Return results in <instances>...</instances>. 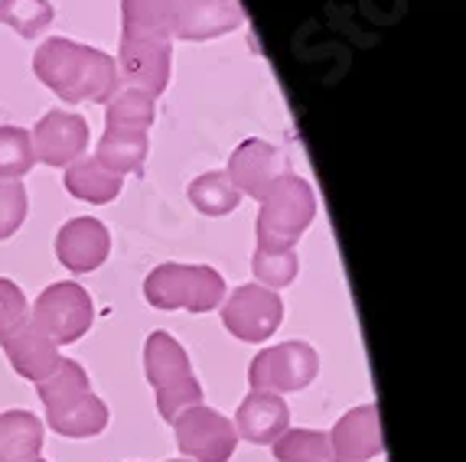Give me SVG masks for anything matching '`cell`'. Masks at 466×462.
<instances>
[{
    "mask_svg": "<svg viewBox=\"0 0 466 462\" xmlns=\"http://www.w3.org/2000/svg\"><path fill=\"white\" fill-rule=\"evenodd\" d=\"M329 447H333V459L346 462H369L385 453L379 404H359L346 417H339L329 433Z\"/></svg>",
    "mask_w": 466,
    "mask_h": 462,
    "instance_id": "13",
    "label": "cell"
},
{
    "mask_svg": "<svg viewBox=\"0 0 466 462\" xmlns=\"http://www.w3.org/2000/svg\"><path fill=\"white\" fill-rule=\"evenodd\" d=\"M144 296L154 309L212 313L226 300V277L209 264H160L144 280Z\"/></svg>",
    "mask_w": 466,
    "mask_h": 462,
    "instance_id": "4",
    "label": "cell"
},
{
    "mask_svg": "<svg viewBox=\"0 0 466 462\" xmlns=\"http://www.w3.org/2000/svg\"><path fill=\"white\" fill-rule=\"evenodd\" d=\"M329 462H346V459H329Z\"/></svg>",
    "mask_w": 466,
    "mask_h": 462,
    "instance_id": "33",
    "label": "cell"
},
{
    "mask_svg": "<svg viewBox=\"0 0 466 462\" xmlns=\"http://www.w3.org/2000/svg\"><path fill=\"white\" fill-rule=\"evenodd\" d=\"M144 375L157 394V414L173 424L183 410L202 404V385L193 375L187 348L173 339L170 332L157 329L144 346Z\"/></svg>",
    "mask_w": 466,
    "mask_h": 462,
    "instance_id": "3",
    "label": "cell"
},
{
    "mask_svg": "<svg viewBox=\"0 0 466 462\" xmlns=\"http://www.w3.org/2000/svg\"><path fill=\"white\" fill-rule=\"evenodd\" d=\"M258 202V247L265 251H294L317 218V193L294 170L284 173Z\"/></svg>",
    "mask_w": 466,
    "mask_h": 462,
    "instance_id": "2",
    "label": "cell"
},
{
    "mask_svg": "<svg viewBox=\"0 0 466 462\" xmlns=\"http://www.w3.org/2000/svg\"><path fill=\"white\" fill-rule=\"evenodd\" d=\"M179 10L183 0H121V33L173 43Z\"/></svg>",
    "mask_w": 466,
    "mask_h": 462,
    "instance_id": "17",
    "label": "cell"
},
{
    "mask_svg": "<svg viewBox=\"0 0 466 462\" xmlns=\"http://www.w3.org/2000/svg\"><path fill=\"white\" fill-rule=\"evenodd\" d=\"M92 316L95 309L88 290L66 280V284H53L39 293L36 303H33L30 323L39 332H46L56 346H72L88 332Z\"/></svg>",
    "mask_w": 466,
    "mask_h": 462,
    "instance_id": "5",
    "label": "cell"
},
{
    "mask_svg": "<svg viewBox=\"0 0 466 462\" xmlns=\"http://www.w3.org/2000/svg\"><path fill=\"white\" fill-rule=\"evenodd\" d=\"M170 462H189V459H170Z\"/></svg>",
    "mask_w": 466,
    "mask_h": 462,
    "instance_id": "32",
    "label": "cell"
},
{
    "mask_svg": "<svg viewBox=\"0 0 466 462\" xmlns=\"http://www.w3.org/2000/svg\"><path fill=\"white\" fill-rule=\"evenodd\" d=\"M147 150H150L147 131H105L98 140L95 160L101 166H108L111 173H117V176H127V173L144 170Z\"/></svg>",
    "mask_w": 466,
    "mask_h": 462,
    "instance_id": "20",
    "label": "cell"
},
{
    "mask_svg": "<svg viewBox=\"0 0 466 462\" xmlns=\"http://www.w3.org/2000/svg\"><path fill=\"white\" fill-rule=\"evenodd\" d=\"M241 24H245V14H241L238 0H183L173 39L206 43V39H218L238 30Z\"/></svg>",
    "mask_w": 466,
    "mask_h": 462,
    "instance_id": "16",
    "label": "cell"
},
{
    "mask_svg": "<svg viewBox=\"0 0 466 462\" xmlns=\"http://www.w3.org/2000/svg\"><path fill=\"white\" fill-rule=\"evenodd\" d=\"M187 196H189V202H193L196 212H202V216H209V218L228 216V212H235L241 202L238 189H235L232 179H228L222 170L196 176L193 183H189Z\"/></svg>",
    "mask_w": 466,
    "mask_h": 462,
    "instance_id": "24",
    "label": "cell"
},
{
    "mask_svg": "<svg viewBox=\"0 0 466 462\" xmlns=\"http://www.w3.org/2000/svg\"><path fill=\"white\" fill-rule=\"evenodd\" d=\"M111 255V235L98 218H69L56 231V257L72 274H92Z\"/></svg>",
    "mask_w": 466,
    "mask_h": 462,
    "instance_id": "12",
    "label": "cell"
},
{
    "mask_svg": "<svg viewBox=\"0 0 466 462\" xmlns=\"http://www.w3.org/2000/svg\"><path fill=\"white\" fill-rule=\"evenodd\" d=\"M30 208V196L20 179H4L0 183V241L14 238Z\"/></svg>",
    "mask_w": 466,
    "mask_h": 462,
    "instance_id": "29",
    "label": "cell"
},
{
    "mask_svg": "<svg viewBox=\"0 0 466 462\" xmlns=\"http://www.w3.org/2000/svg\"><path fill=\"white\" fill-rule=\"evenodd\" d=\"M284 319V303L278 290H268L261 284H245L222 300V323L241 342H265L271 332H278Z\"/></svg>",
    "mask_w": 466,
    "mask_h": 462,
    "instance_id": "8",
    "label": "cell"
},
{
    "mask_svg": "<svg viewBox=\"0 0 466 462\" xmlns=\"http://www.w3.org/2000/svg\"><path fill=\"white\" fill-rule=\"evenodd\" d=\"M173 433H177L179 453L189 462H228L238 447V433H235L232 420L206 404L183 410L173 420Z\"/></svg>",
    "mask_w": 466,
    "mask_h": 462,
    "instance_id": "7",
    "label": "cell"
},
{
    "mask_svg": "<svg viewBox=\"0 0 466 462\" xmlns=\"http://www.w3.org/2000/svg\"><path fill=\"white\" fill-rule=\"evenodd\" d=\"M26 319H30V303H26L24 290L14 280L0 277V339Z\"/></svg>",
    "mask_w": 466,
    "mask_h": 462,
    "instance_id": "30",
    "label": "cell"
},
{
    "mask_svg": "<svg viewBox=\"0 0 466 462\" xmlns=\"http://www.w3.org/2000/svg\"><path fill=\"white\" fill-rule=\"evenodd\" d=\"M319 371V355L307 342H280L255 355L248 368L251 391L294 394L313 385Z\"/></svg>",
    "mask_w": 466,
    "mask_h": 462,
    "instance_id": "6",
    "label": "cell"
},
{
    "mask_svg": "<svg viewBox=\"0 0 466 462\" xmlns=\"http://www.w3.org/2000/svg\"><path fill=\"white\" fill-rule=\"evenodd\" d=\"M30 462H46V459H39V456H36V459H30Z\"/></svg>",
    "mask_w": 466,
    "mask_h": 462,
    "instance_id": "31",
    "label": "cell"
},
{
    "mask_svg": "<svg viewBox=\"0 0 466 462\" xmlns=\"http://www.w3.org/2000/svg\"><path fill=\"white\" fill-rule=\"evenodd\" d=\"M251 274L268 290H280V286H290L297 280L300 257H297V251H265V247H255Z\"/></svg>",
    "mask_w": 466,
    "mask_h": 462,
    "instance_id": "28",
    "label": "cell"
},
{
    "mask_svg": "<svg viewBox=\"0 0 466 462\" xmlns=\"http://www.w3.org/2000/svg\"><path fill=\"white\" fill-rule=\"evenodd\" d=\"M274 447V459L278 462H329L333 459V447H329V433L319 430H284Z\"/></svg>",
    "mask_w": 466,
    "mask_h": 462,
    "instance_id": "25",
    "label": "cell"
},
{
    "mask_svg": "<svg viewBox=\"0 0 466 462\" xmlns=\"http://www.w3.org/2000/svg\"><path fill=\"white\" fill-rule=\"evenodd\" d=\"M157 115V98L140 88L121 85L105 101V131H147Z\"/></svg>",
    "mask_w": 466,
    "mask_h": 462,
    "instance_id": "23",
    "label": "cell"
},
{
    "mask_svg": "<svg viewBox=\"0 0 466 462\" xmlns=\"http://www.w3.org/2000/svg\"><path fill=\"white\" fill-rule=\"evenodd\" d=\"M117 75L127 88H140L150 98H160L170 85L173 69V46L170 39H147V36H125L117 46Z\"/></svg>",
    "mask_w": 466,
    "mask_h": 462,
    "instance_id": "9",
    "label": "cell"
},
{
    "mask_svg": "<svg viewBox=\"0 0 466 462\" xmlns=\"http://www.w3.org/2000/svg\"><path fill=\"white\" fill-rule=\"evenodd\" d=\"M56 10L49 0H0V24L20 33L24 39H36L53 26Z\"/></svg>",
    "mask_w": 466,
    "mask_h": 462,
    "instance_id": "26",
    "label": "cell"
},
{
    "mask_svg": "<svg viewBox=\"0 0 466 462\" xmlns=\"http://www.w3.org/2000/svg\"><path fill=\"white\" fill-rule=\"evenodd\" d=\"M284 430H290V410L280 394L251 391L235 410V433L255 447H271Z\"/></svg>",
    "mask_w": 466,
    "mask_h": 462,
    "instance_id": "15",
    "label": "cell"
},
{
    "mask_svg": "<svg viewBox=\"0 0 466 462\" xmlns=\"http://www.w3.org/2000/svg\"><path fill=\"white\" fill-rule=\"evenodd\" d=\"M284 173H290V156L278 144H271V140L248 137L232 150L226 176L232 179L238 196L261 199Z\"/></svg>",
    "mask_w": 466,
    "mask_h": 462,
    "instance_id": "10",
    "label": "cell"
},
{
    "mask_svg": "<svg viewBox=\"0 0 466 462\" xmlns=\"http://www.w3.org/2000/svg\"><path fill=\"white\" fill-rule=\"evenodd\" d=\"M0 346H4L10 368L20 377H26V381H33V385H39V381L59 365V358H63L59 346L49 339L46 332H39L30 319L16 326L14 332H7V336L0 339Z\"/></svg>",
    "mask_w": 466,
    "mask_h": 462,
    "instance_id": "14",
    "label": "cell"
},
{
    "mask_svg": "<svg viewBox=\"0 0 466 462\" xmlns=\"http://www.w3.org/2000/svg\"><path fill=\"white\" fill-rule=\"evenodd\" d=\"M46 424L53 427L59 437L88 439V437H98V433L108 427V407H105L101 397L86 394V397H78V401L69 404V407L46 414Z\"/></svg>",
    "mask_w": 466,
    "mask_h": 462,
    "instance_id": "22",
    "label": "cell"
},
{
    "mask_svg": "<svg viewBox=\"0 0 466 462\" xmlns=\"http://www.w3.org/2000/svg\"><path fill=\"white\" fill-rule=\"evenodd\" d=\"M63 179L69 196H76L82 202H92V206L115 202L121 196V189H125V176H117L108 166H101L95 156H78L76 163H69Z\"/></svg>",
    "mask_w": 466,
    "mask_h": 462,
    "instance_id": "18",
    "label": "cell"
},
{
    "mask_svg": "<svg viewBox=\"0 0 466 462\" xmlns=\"http://www.w3.org/2000/svg\"><path fill=\"white\" fill-rule=\"evenodd\" d=\"M33 140V156L46 166H69L78 156H86L88 150V121L72 111L53 108L39 117L36 127L30 131Z\"/></svg>",
    "mask_w": 466,
    "mask_h": 462,
    "instance_id": "11",
    "label": "cell"
},
{
    "mask_svg": "<svg viewBox=\"0 0 466 462\" xmlns=\"http://www.w3.org/2000/svg\"><path fill=\"white\" fill-rule=\"evenodd\" d=\"M36 391H39L43 407H46V414H53V410H63V407H69V404H76L78 397L92 394V381H88L86 368L78 362L59 358V365L39 381Z\"/></svg>",
    "mask_w": 466,
    "mask_h": 462,
    "instance_id": "21",
    "label": "cell"
},
{
    "mask_svg": "<svg viewBox=\"0 0 466 462\" xmlns=\"http://www.w3.org/2000/svg\"><path fill=\"white\" fill-rule=\"evenodd\" d=\"M33 72L49 92L69 105H82V101L105 105L121 88L115 55L66 36H53L36 46Z\"/></svg>",
    "mask_w": 466,
    "mask_h": 462,
    "instance_id": "1",
    "label": "cell"
},
{
    "mask_svg": "<svg viewBox=\"0 0 466 462\" xmlns=\"http://www.w3.org/2000/svg\"><path fill=\"white\" fill-rule=\"evenodd\" d=\"M43 453V420L30 410L0 414V462H30Z\"/></svg>",
    "mask_w": 466,
    "mask_h": 462,
    "instance_id": "19",
    "label": "cell"
},
{
    "mask_svg": "<svg viewBox=\"0 0 466 462\" xmlns=\"http://www.w3.org/2000/svg\"><path fill=\"white\" fill-rule=\"evenodd\" d=\"M36 166L33 156V140L26 127H0V183L4 179H20Z\"/></svg>",
    "mask_w": 466,
    "mask_h": 462,
    "instance_id": "27",
    "label": "cell"
}]
</instances>
